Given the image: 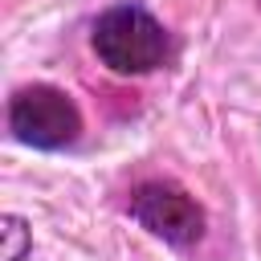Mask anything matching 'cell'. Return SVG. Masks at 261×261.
I'll return each instance as SVG.
<instances>
[{
	"label": "cell",
	"instance_id": "3",
	"mask_svg": "<svg viewBox=\"0 0 261 261\" xmlns=\"http://www.w3.org/2000/svg\"><path fill=\"white\" fill-rule=\"evenodd\" d=\"M126 212L139 228H147L151 237L175 245V249H188L204 237V208L171 179H147L130 192L126 200Z\"/></svg>",
	"mask_w": 261,
	"mask_h": 261
},
{
	"label": "cell",
	"instance_id": "4",
	"mask_svg": "<svg viewBox=\"0 0 261 261\" xmlns=\"http://www.w3.org/2000/svg\"><path fill=\"white\" fill-rule=\"evenodd\" d=\"M0 237H4L0 261H24V253L33 249V228H29V220L16 216V212H4V216H0Z\"/></svg>",
	"mask_w": 261,
	"mask_h": 261
},
{
	"label": "cell",
	"instance_id": "1",
	"mask_svg": "<svg viewBox=\"0 0 261 261\" xmlns=\"http://www.w3.org/2000/svg\"><path fill=\"white\" fill-rule=\"evenodd\" d=\"M90 49L94 57L118 73V77H143L155 73L167 53H171V33L167 24L139 0H122L114 8H106L94 29H90Z\"/></svg>",
	"mask_w": 261,
	"mask_h": 261
},
{
	"label": "cell",
	"instance_id": "2",
	"mask_svg": "<svg viewBox=\"0 0 261 261\" xmlns=\"http://www.w3.org/2000/svg\"><path fill=\"white\" fill-rule=\"evenodd\" d=\"M8 130L16 143L37 147V151H65L82 139V110L77 102L49 86V82H33L12 90L8 98Z\"/></svg>",
	"mask_w": 261,
	"mask_h": 261
}]
</instances>
